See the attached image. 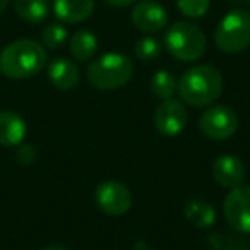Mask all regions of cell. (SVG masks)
<instances>
[{"label": "cell", "mask_w": 250, "mask_h": 250, "mask_svg": "<svg viewBox=\"0 0 250 250\" xmlns=\"http://www.w3.org/2000/svg\"><path fill=\"white\" fill-rule=\"evenodd\" d=\"M206 35L199 26L187 21L175 22L165 33V46L171 57L182 62L199 60L206 52Z\"/></svg>", "instance_id": "277c9868"}, {"label": "cell", "mask_w": 250, "mask_h": 250, "mask_svg": "<svg viewBox=\"0 0 250 250\" xmlns=\"http://www.w3.org/2000/svg\"><path fill=\"white\" fill-rule=\"evenodd\" d=\"M67 40V29L59 22L45 26L42 31V45L50 50H57L65 43Z\"/></svg>", "instance_id": "ffe728a7"}, {"label": "cell", "mask_w": 250, "mask_h": 250, "mask_svg": "<svg viewBox=\"0 0 250 250\" xmlns=\"http://www.w3.org/2000/svg\"><path fill=\"white\" fill-rule=\"evenodd\" d=\"M245 175V165L235 154H221L212 165V177L225 188H235L242 185Z\"/></svg>", "instance_id": "8fae6325"}, {"label": "cell", "mask_w": 250, "mask_h": 250, "mask_svg": "<svg viewBox=\"0 0 250 250\" xmlns=\"http://www.w3.org/2000/svg\"><path fill=\"white\" fill-rule=\"evenodd\" d=\"M48 79L57 89L60 91H70L79 84L81 72L74 62L69 59H55L48 65Z\"/></svg>", "instance_id": "7c38bea8"}, {"label": "cell", "mask_w": 250, "mask_h": 250, "mask_svg": "<svg viewBox=\"0 0 250 250\" xmlns=\"http://www.w3.org/2000/svg\"><path fill=\"white\" fill-rule=\"evenodd\" d=\"M96 204L104 214L122 216L129 211L132 206V194L129 187H125L122 182L106 180L101 182L94 192Z\"/></svg>", "instance_id": "52a82bcc"}, {"label": "cell", "mask_w": 250, "mask_h": 250, "mask_svg": "<svg viewBox=\"0 0 250 250\" xmlns=\"http://www.w3.org/2000/svg\"><path fill=\"white\" fill-rule=\"evenodd\" d=\"M28 127L21 115L0 111V146H18L24 141Z\"/></svg>", "instance_id": "5bb4252c"}, {"label": "cell", "mask_w": 250, "mask_h": 250, "mask_svg": "<svg viewBox=\"0 0 250 250\" xmlns=\"http://www.w3.org/2000/svg\"><path fill=\"white\" fill-rule=\"evenodd\" d=\"M184 212L187 219L197 228H209L216 221V211L209 202L202 199H190L185 202Z\"/></svg>", "instance_id": "9a60e30c"}, {"label": "cell", "mask_w": 250, "mask_h": 250, "mask_svg": "<svg viewBox=\"0 0 250 250\" xmlns=\"http://www.w3.org/2000/svg\"><path fill=\"white\" fill-rule=\"evenodd\" d=\"M46 65V52L35 40H16L0 53V72L9 79H28Z\"/></svg>", "instance_id": "7a4b0ae2"}, {"label": "cell", "mask_w": 250, "mask_h": 250, "mask_svg": "<svg viewBox=\"0 0 250 250\" xmlns=\"http://www.w3.org/2000/svg\"><path fill=\"white\" fill-rule=\"evenodd\" d=\"M43 250H69L67 247H62V245H52V247H46Z\"/></svg>", "instance_id": "603a6c76"}, {"label": "cell", "mask_w": 250, "mask_h": 250, "mask_svg": "<svg viewBox=\"0 0 250 250\" xmlns=\"http://www.w3.org/2000/svg\"><path fill=\"white\" fill-rule=\"evenodd\" d=\"M161 43L158 42L153 36H144V38H139L136 42V46H134V52H136V57L143 62H153L158 57L161 55Z\"/></svg>", "instance_id": "d6986e66"}, {"label": "cell", "mask_w": 250, "mask_h": 250, "mask_svg": "<svg viewBox=\"0 0 250 250\" xmlns=\"http://www.w3.org/2000/svg\"><path fill=\"white\" fill-rule=\"evenodd\" d=\"M187 125V110L184 103L173 100H163L154 110V127L160 134L168 137L178 136Z\"/></svg>", "instance_id": "9c48e42d"}, {"label": "cell", "mask_w": 250, "mask_h": 250, "mask_svg": "<svg viewBox=\"0 0 250 250\" xmlns=\"http://www.w3.org/2000/svg\"><path fill=\"white\" fill-rule=\"evenodd\" d=\"M177 5L184 16L190 19H197L209 11L211 0H177Z\"/></svg>", "instance_id": "44dd1931"}, {"label": "cell", "mask_w": 250, "mask_h": 250, "mask_svg": "<svg viewBox=\"0 0 250 250\" xmlns=\"http://www.w3.org/2000/svg\"><path fill=\"white\" fill-rule=\"evenodd\" d=\"M9 2H11V0H0V12L5 11V7L9 5Z\"/></svg>", "instance_id": "cb8c5ba5"}, {"label": "cell", "mask_w": 250, "mask_h": 250, "mask_svg": "<svg viewBox=\"0 0 250 250\" xmlns=\"http://www.w3.org/2000/svg\"><path fill=\"white\" fill-rule=\"evenodd\" d=\"M106 4L113 5V7H127V5L134 4L136 0H104Z\"/></svg>", "instance_id": "7402d4cb"}, {"label": "cell", "mask_w": 250, "mask_h": 250, "mask_svg": "<svg viewBox=\"0 0 250 250\" xmlns=\"http://www.w3.org/2000/svg\"><path fill=\"white\" fill-rule=\"evenodd\" d=\"M223 91V77L216 67L197 65L184 72L177 83V93L187 104L204 108L212 104Z\"/></svg>", "instance_id": "6da1fadb"}, {"label": "cell", "mask_w": 250, "mask_h": 250, "mask_svg": "<svg viewBox=\"0 0 250 250\" xmlns=\"http://www.w3.org/2000/svg\"><path fill=\"white\" fill-rule=\"evenodd\" d=\"M14 11L26 22L38 24L45 21L50 12L48 0H14Z\"/></svg>", "instance_id": "e0dca14e"}, {"label": "cell", "mask_w": 250, "mask_h": 250, "mask_svg": "<svg viewBox=\"0 0 250 250\" xmlns=\"http://www.w3.org/2000/svg\"><path fill=\"white\" fill-rule=\"evenodd\" d=\"M132 24L136 26L139 31L153 35L168 24V14L165 7L154 0H141L137 2L136 7L132 9Z\"/></svg>", "instance_id": "30bf717a"}, {"label": "cell", "mask_w": 250, "mask_h": 250, "mask_svg": "<svg viewBox=\"0 0 250 250\" xmlns=\"http://www.w3.org/2000/svg\"><path fill=\"white\" fill-rule=\"evenodd\" d=\"M69 48H70L72 57L77 62H87V60L93 59L94 53H96L98 40L91 31L81 29V31L74 33V36L70 38Z\"/></svg>", "instance_id": "2e32d148"}, {"label": "cell", "mask_w": 250, "mask_h": 250, "mask_svg": "<svg viewBox=\"0 0 250 250\" xmlns=\"http://www.w3.org/2000/svg\"><path fill=\"white\" fill-rule=\"evenodd\" d=\"M94 0H53V12L63 22L77 24L93 14Z\"/></svg>", "instance_id": "4fadbf2b"}, {"label": "cell", "mask_w": 250, "mask_h": 250, "mask_svg": "<svg viewBox=\"0 0 250 250\" xmlns=\"http://www.w3.org/2000/svg\"><path fill=\"white\" fill-rule=\"evenodd\" d=\"M199 129L212 141H225L238 130V115L225 104L211 106L199 118Z\"/></svg>", "instance_id": "8992f818"}, {"label": "cell", "mask_w": 250, "mask_h": 250, "mask_svg": "<svg viewBox=\"0 0 250 250\" xmlns=\"http://www.w3.org/2000/svg\"><path fill=\"white\" fill-rule=\"evenodd\" d=\"M249 5H250V0H249Z\"/></svg>", "instance_id": "d4e9b609"}, {"label": "cell", "mask_w": 250, "mask_h": 250, "mask_svg": "<svg viewBox=\"0 0 250 250\" xmlns=\"http://www.w3.org/2000/svg\"><path fill=\"white\" fill-rule=\"evenodd\" d=\"M214 43L225 53H238L250 46V12L235 9L219 21Z\"/></svg>", "instance_id": "5b68a950"}, {"label": "cell", "mask_w": 250, "mask_h": 250, "mask_svg": "<svg viewBox=\"0 0 250 250\" xmlns=\"http://www.w3.org/2000/svg\"><path fill=\"white\" fill-rule=\"evenodd\" d=\"M134 63L124 53L110 52L98 57L87 67V79L96 89H120L132 79Z\"/></svg>", "instance_id": "3957f363"}, {"label": "cell", "mask_w": 250, "mask_h": 250, "mask_svg": "<svg viewBox=\"0 0 250 250\" xmlns=\"http://www.w3.org/2000/svg\"><path fill=\"white\" fill-rule=\"evenodd\" d=\"M225 218L231 228L242 233H250V185L231 188L223 202Z\"/></svg>", "instance_id": "ba28073f"}, {"label": "cell", "mask_w": 250, "mask_h": 250, "mask_svg": "<svg viewBox=\"0 0 250 250\" xmlns=\"http://www.w3.org/2000/svg\"><path fill=\"white\" fill-rule=\"evenodd\" d=\"M149 87L154 96L161 98V100H170L177 93V81H175L173 74L168 72V70H158L151 77Z\"/></svg>", "instance_id": "ac0fdd59"}]
</instances>
